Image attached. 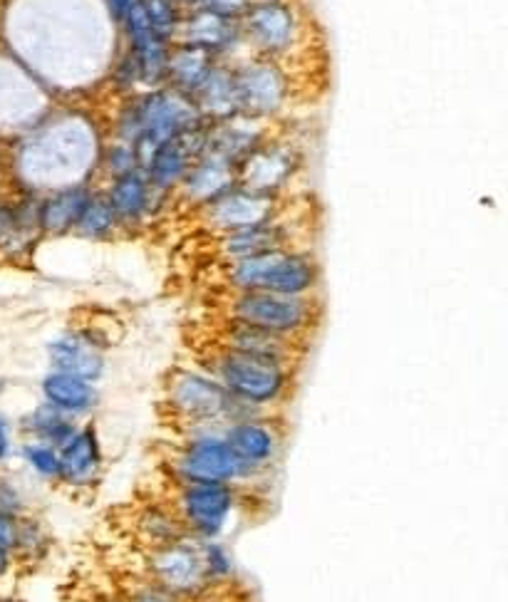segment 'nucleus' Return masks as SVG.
I'll return each instance as SVG.
<instances>
[{
	"label": "nucleus",
	"instance_id": "27",
	"mask_svg": "<svg viewBox=\"0 0 508 602\" xmlns=\"http://www.w3.org/2000/svg\"><path fill=\"white\" fill-rule=\"evenodd\" d=\"M80 424L82 422L67 417L60 409L40 402L38 407H33L28 414H23V419H20V432H23V439H38L55 446V449H62L67 441L75 437Z\"/></svg>",
	"mask_w": 508,
	"mask_h": 602
},
{
	"label": "nucleus",
	"instance_id": "42",
	"mask_svg": "<svg viewBox=\"0 0 508 602\" xmlns=\"http://www.w3.org/2000/svg\"><path fill=\"white\" fill-rule=\"evenodd\" d=\"M97 602H127V600H124L122 593H114V595H105V598H100Z\"/></svg>",
	"mask_w": 508,
	"mask_h": 602
},
{
	"label": "nucleus",
	"instance_id": "19",
	"mask_svg": "<svg viewBox=\"0 0 508 602\" xmlns=\"http://www.w3.org/2000/svg\"><path fill=\"white\" fill-rule=\"evenodd\" d=\"M241 35V20L238 18L209 13V10H191L189 15L181 18L174 38H179L181 45L204 50L209 55H219L233 48Z\"/></svg>",
	"mask_w": 508,
	"mask_h": 602
},
{
	"label": "nucleus",
	"instance_id": "37",
	"mask_svg": "<svg viewBox=\"0 0 508 602\" xmlns=\"http://www.w3.org/2000/svg\"><path fill=\"white\" fill-rule=\"evenodd\" d=\"M0 511L15 513V516L25 513V496L13 481H0Z\"/></svg>",
	"mask_w": 508,
	"mask_h": 602
},
{
	"label": "nucleus",
	"instance_id": "36",
	"mask_svg": "<svg viewBox=\"0 0 508 602\" xmlns=\"http://www.w3.org/2000/svg\"><path fill=\"white\" fill-rule=\"evenodd\" d=\"M251 3L253 0H194L191 10H209V13L228 15V18H241L243 10Z\"/></svg>",
	"mask_w": 508,
	"mask_h": 602
},
{
	"label": "nucleus",
	"instance_id": "29",
	"mask_svg": "<svg viewBox=\"0 0 508 602\" xmlns=\"http://www.w3.org/2000/svg\"><path fill=\"white\" fill-rule=\"evenodd\" d=\"M211 67H214V55L204 53V50L189 48V45L169 50L167 77L174 82V90L184 92V95L194 97L199 92V87L209 77Z\"/></svg>",
	"mask_w": 508,
	"mask_h": 602
},
{
	"label": "nucleus",
	"instance_id": "9",
	"mask_svg": "<svg viewBox=\"0 0 508 602\" xmlns=\"http://www.w3.org/2000/svg\"><path fill=\"white\" fill-rule=\"evenodd\" d=\"M224 437L256 481L276 469L285 449V432L278 414H243L226 424Z\"/></svg>",
	"mask_w": 508,
	"mask_h": 602
},
{
	"label": "nucleus",
	"instance_id": "21",
	"mask_svg": "<svg viewBox=\"0 0 508 602\" xmlns=\"http://www.w3.org/2000/svg\"><path fill=\"white\" fill-rule=\"evenodd\" d=\"M127 30L132 38V57L137 62L139 77L144 82H162L167 77V62H169V40L154 33L149 20L144 18L139 3L127 13Z\"/></svg>",
	"mask_w": 508,
	"mask_h": 602
},
{
	"label": "nucleus",
	"instance_id": "39",
	"mask_svg": "<svg viewBox=\"0 0 508 602\" xmlns=\"http://www.w3.org/2000/svg\"><path fill=\"white\" fill-rule=\"evenodd\" d=\"M15 437H13V429H10L8 419L0 414V464H5L8 459H13L15 456Z\"/></svg>",
	"mask_w": 508,
	"mask_h": 602
},
{
	"label": "nucleus",
	"instance_id": "16",
	"mask_svg": "<svg viewBox=\"0 0 508 602\" xmlns=\"http://www.w3.org/2000/svg\"><path fill=\"white\" fill-rule=\"evenodd\" d=\"M263 139H266V119L238 112L206 127L204 154H214L238 166L253 149L261 147Z\"/></svg>",
	"mask_w": 508,
	"mask_h": 602
},
{
	"label": "nucleus",
	"instance_id": "23",
	"mask_svg": "<svg viewBox=\"0 0 508 602\" xmlns=\"http://www.w3.org/2000/svg\"><path fill=\"white\" fill-rule=\"evenodd\" d=\"M184 196L191 204L206 206L219 199L228 189L238 186V166L226 162V159L214 157V154H201L194 166L186 171Z\"/></svg>",
	"mask_w": 508,
	"mask_h": 602
},
{
	"label": "nucleus",
	"instance_id": "11",
	"mask_svg": "<svg viewBox=\"0 0 508 602\" xmlns=\"http://www.w3.org/2000/svg\"><path fill=\"white\" fill-rule=\"evenodd\" d=\"M236 80L238 112L248 117L271 119L273 114L281 112L290 97L288 75L273 60L248 62L238 72H233Z\"/></svg>",
	"mask_w": 508,
	"mask_h": 602
},
{
	"label": "nucleus",
	"instance_id": "41",
	"mask_svg": "<svg viewBox=\"0 0 508 602\" xmlns=\"http://www.w3.org/2000/svg\"><path fill=\"white\" fill-rule=\"evenodd\" d=\"M13 563H15V555L10 553V550L0 548V580H3L10 570H13Z\"/></svg>",
	"mask_w": 508,
	"mask_h": 602
},
{
	"label": "nucleus",
	"instance_id": "5",
	"mask_svg": "<svg viewBox=\"0 0 508 602\" xmlns=\"http://www.w3.org/2000/svg\"><path fill=\"white\" fill-rule=\"evenodd\" d=\"M224 275L233 293L263 290V293L313 295L320 285V266L313 253L295 246L226 263Z\"/></svg>",
	"mask_w": 508,
	"mask_h": 602
},
{
	"label": "nucleus",
	"instance_id": "10",
	"mask_svg": "<svg viewBox=\"0 0 508 602\" xmlns=\"http://www.w3.org/2000/svg\"><path fill=\"white\" fill-rule=\"evenodd\" d=\"M238 20L241 33L268 60L293 53L303 40V20L288 0H253Z\"/></svg>",
	"mask_w": 508,
	"mask_h": 602
},
{
	"label": "nucleus",
	"instance_id": "40",
	"mask_svg": "<svg viewBox=\"0 0 508 602\" xmlns=\"http://www.w3.org/2000/svg\"><path fill=\"white\" fill-rule=\"evenodd\" d=\"M107 3H110V10H112L114 18L124 20V18H127L129 10L137 5V0H107Z\"/></svg>",
	"mask_w": 508,
	"mask_h": 602
},
{
	"label": "nucleus",
	"instance_id": "20",
	"mask_svg": "<svg viewBox=\"0 0 508 602\" xmlns=\"http://www.w3.org/2000/svg\"><path fill=\"white\" fill-rule=\"evenodd\" d=\"M219 345L246 352V355L253 357H263V360L283 362V365H298L303 342L276 335V332L253 328V325L246 323H236V320H226L219 337Z\"/></svg>",
	"mask_w": 508,
	"mask_h": 602
},
{
	"label": "nucleus",
	"instance_id": "22",
	"mask_svg": "<svg viewBox=\"0 0 508 602\" xmlns=\"http://www.w3.org/2000/svg\"><path fill=\"white\" fill-rule=\"evenodd\" d=\"M293 246V236L290 228L283 226L281 221L273 219L258 226L241 228V231L224 233L219 238V253L224 256L226 263L246 261V258L263 256V253L281 251V248Z\"/></svg>",
	"mask_w": 508,
	"mask_h": 602
},
{
	"label": "nucleus",
	"instance_id": "30",
	"mask_svg": "<svg viewBox=\"0 0 508 602\" xmlns=\"http://www.w3.org/2000/svg\"><path fill=\"white\" fill-rule=\"evenodd\" d=\"M15 456L38 481L48 486L60 484V449L38 439H23L15 446Z\"/></svg>",
	"mask_w": 508,
	"mask_h": 602
},
{
	"label": "nucleus",
	"instance_id": "7",
	"mask_svg": "<svg viewBox=\"0 0 508 602\" xmlns=\"http://www.w3.org/2000/svg\"><path fill=\"white\" fill-rule=\"evenodd\" d=\"M186 533L199 541L226 538L241 508L243 489L233 484H174L169 496Z\"/></svg>",
	"mask_w": 508,
	"mask_h": 602
},
{
	"label": "nucleus",
	"instance_id": "12",
	"mask_svg": "<svg viewBox=\"0 0 508 602\" xmlns=\"http://www.w3.org/2000/svg\"><path fill=\"white\" fill-rule=\"evenodd\" d=\"M105 476V449L100 432L87 419L80 424L75 437L60 449V484L72 496H85L100 486Z\"/></svg>",
	"mask_w": 508,
	"mask_h": 602
},
{
	"label": "nucleus",
	"instance_id": "4",
	"mask_svg": "<svg viewBox=\"0 0 508 602\" xmlns=\"http://www.w3.org/2000/svg\"><path fill=\"white\" fill-rule=\"evenodd\" d=\"M201 122L204 119L189 95L179 90H162L132 102L129 112L124 114L122 137L124 144L134 147L137 162L144 166L162 144L179 137L186 129L199 127Z\"/></svg>",
	"mask_w": 508,
	"mask_h": 602
},
{
	"label": "nucleus",
	"instance_id": "33",
	"mask_svg": "<svg viewBox=\"0 0 508 602\" xmlns=\"http://www.w3.org/2000/svg\"><path fill=\"white\" fill-rule=\"evenodd\" d=\"M119 228V219L107 201V196H92L87 209L82 211L75 231L85 238H110Z\"/></svg>",
	"mask_w": 508,
	"mask_h": 602
},
{
	"label": "nucleus",
	"instance_id": "25",
	"mask_svg": "<svg viewBox=\"0 0 508 602\" xmlns=\"http://www.w3.org/2000/svg\"><path fill=\"white\" fill-rule=\"evenodd\" d=\"M132 531L144 550L164 548L189 536L171 501H149L132 516Z\"/></svg>",
	"mask_w": 508,
	"mask_h": 602
},
{
	"label": "nucleus",
	"instance_id": "13",
	"mask_svg": "<svg viewBox=\"0 0 508 602\" xmlns=\"http://www.w3.org/2000/svg\"><path fill=\"white\" fill-rule=\"evenodd\" d=\"M276 216V196L258 194V191L243 189V186H233L219 199L204 206V219L219 236L273 221Z\"/></svg>",
	"mask_w": 508,
	"mask_h": 602
},
{
	"label": "nucleus",
	"instance_id": "17",
	"mask_svg": "<svg viewBox=\"0 0 508 602\" xmlns=\"http://www.w3.org/2000/svg\"><path fill=\"white\" fill-rule=\"evenodd\" d=\"M295 171V152L283 144H261L238 164V186L276 196Z\"/></svg>",
	"mask_w": 508,
	"mask_h": 602
},
{
	"label": "nucleus",
	"instance_id": "15",
	"mask_svg": "<svg viewBox=\"0 0 508 602\" xmlns=\"http://www.w3.org/2000/svg\"><path fill=\"white\" fill-rule=\"evenodd\" d=\"M206 147V124L201 122L199 127H191L181 132L179 137L169 139L167 144L152 154L147 164H144V174H147L149 184L159 191H167L171 186L181 184L186 171L194 166L196 159L204 154Z\"/></svg>",
	"mask_w": 508,
	"mask_h": 602
},
{
	"label": "nucleus",
	"instance_id": "1",
	"mask_svg": "<svg viewBox=\"0 0 508 602\" xmlns=\"http://www.w3.org/2000/svg\"><path fill=\"white\" fill-rule=\"evenodd\" d=\"M204 370L211 372L226 392L251 412L276 414L293 394L295 365L263 360L231 347L216 345L204 360Z\"/></svg>",
	"mask_w": 508,
	"mask_h": 602
},
{
	"label": "nucleus",
	"instance_id": "31",
	"mask_svg": "<svg viewBox=\"0 0 508 602\" xmlns=\"http://www.w3.org/2000/svg\"><path fill=\"white\" fill-rule=\"evenodd\" d=\"M199 548L206 578L214 585V590L231 585L238 575V563L231 546L224 538H216V541H199Z\"/></svg>",
	"mask_w": 508,
	"mask_h": 602
},
{
	"label": "nucleus",
	"instance_id": "38",
	"mask_svg": "<svg viewBox=\"0 0 508 602\" xmlns=\"http://www.w3.org/2000/svg\"><path fill=\"white\" fill-rule=\"evenodd\" d=\"M18 526H20V516L8 511H0V548L15 550V541H18Z\"/></svg>",
	"mask_w": 508,
	"mask_h": 602
},
{
	"label": "nucleus",
	"instance_id": "35",
	"mask_svg": "<svg viewBox=\"0 0 508 602\" xmlns=\"http://www.w3.org/2000/svg\"><path fill=\"white\" fill-rule=\"evenodd\" d=\"M122 595L127 602H184V600L176 598V595H171L169 590H164L162 585H157L154 580H149L147 575L132 580V585L124 588Z\"/></svg>",
	"mask_w": 508,
	"mask_h": 602
},
{
	"label": "nucleus",
	"instance_id": "2",
	"mask_svg": "<svg viewBox=\"0 0 508 602\" xmlns=\"http://www.w3.org/2000/svg\"><path fill=\"white\" fill-rule=\"evenodd\" d=\"M164 409L179 432L224 429L233 419L251 414V409L238 404L204 367H181L171 372L164 387Z\"/></svg>",
	"mask_w": 508,
	"mask_h": 602
},
{
	"label": "nucleus",
	"instance_id": "32",
	"mask_svg": "<svg viewBox=\"0 0 508 602\" xmlns=\"http://www.w3.org/2000/svg\"><path fill=\"white\" fill-rule=\"evenodd\" d=\"M53 550V536H50L48 526L33 516H20L18 526V541H15L13 555L28 560V563H40Z\"/></svg>",
	"mask_w": 508,
	"mask_h": 602
},
{
	"label": "nucleus",
	"instance_id": "44",
	"mask_svg": "<svg viewBox=\"0 0 508 602\" xmlns=\"http://www.w3.org/2000/svg\"><path fill=\"white\" fill-rule=\"evenodd\" d=\"M0 389H3V382H0Z\"/></svg>",
	"mask_w": 508,
	"mask_h": 602
},
{
	"label": "nucleus",
	"instance_id": "18",
	"mask_svg": "<svg viewBox=\"0 0 508 602\" xmlns=\"http://www.w3.org/2000/svg\"><path fill=\"white\" fill-rule=\"evenodd\" d=\"M100 387L97 382L82 380V377L67 375V372L50 370L40 380V402L60 409L67 417L77 422H87L100 407Z\"/></svg>",
	"mask_w": 508,
	"mask_h": 602
},
{
	"label": "nucleus",
	"instance_id": "26",
	"mask_svg": "<svg viewBox=\"0 0 508 602\" xmlns=\"http://www.w3.org/2000/svg\"><path fill=\"white\" fill-rule=\"evenodd\" d=\"M194 105L199 110L201 119H211V122H221V119L238 114V97H236V80L233 72L226 67L214 65L204 85L199 87L194 97Z\"/></svg>",
	"mask_w": 508,
	"mask_h": 602
},
{
	"label": "nucleus",
	"instance_id": "6",
	"mask_svg": "<svg viewBox=\"0 0 508 602\" xmlns=\"http://www.w3.org/2000/svg\"><path fill=\"white\" fill-rule=\"evenodd\" d=\"M320 305L313 295H283L263 293V290H246L233 293L228 300L226 320L253 325L290 340L305 342L318 323Z\"/></svg>",
	"mask_w": 508,
	"mask_h": 602
},
{
	"label": "nucleus",
	"instance_id": "43",
	"mask_svg": "<svg viewBox=\"0 0 508 602\" xmlns=\"http://www.w3.org/2000/svg\"><path fill=\"white\" fill-rule=\"evenodd\" d=\"M0 602H20V600H13V598H5V600H0Z\"/></svg>",
	"mask_w": 508,
	"mask_h": 602
},
{
	"label": "nucleus",
	"instance_id": "28",
	"mask_svg": "<svg viewBox=\"0 0 508 602\" xmlns=\"http://www.w3.org/2000/svg\"><path fill=\"white\" fill-rule=\"evenodd\" d=\"M90 199L92 194L87 189H67L50 196L40 206V231L50 233V236H65V233L75 231Z\"/></svg>",
	"mask_w": 508,
	"mask_h": 602
},
{
	"label": "nucleus",
	"instance_id": "8",
	"mask_svg": "<svg viewBox=\"0 0 508 602\" xmlns=\"http://www.w3.org/2000/svg\"><path fill=\"white\" fill-rule=\"evenodd\" d=\"M142 575L184 602H199L214 590L201 563L199 538L194 536H184L171 546L147 550Z\"/></svg>",
	"mask_w": 508,
	"mask_h": 602
},
{
	"label": "nucleus",
	"instance_id": "14",
	"mask_svg": "<svg viewBox=\"0 0 508 602\" xmlns=\"http://www.w3.org/2000/svg\"><path fill=\"white\" fill-rule=\"evenodd\" d=\"M48 362L50 370L100 382L107 367L105 342L92 330H67L48 345Z\"/></svg>",
	"mask_w": 508,
	"mask_h": 602
},
{
	"label": "nucleus",
	"instance_id": "3",
	"mask_svg": "<svg viewBox=\"0 0 508 602\" xmlns=\"http://www.w3.org/2000/svg\"><path fill=\"white\" fill-rule=\"evenodd\" d=\"M171 484H256L246 466L233 454L224 429H191L179 432V441L169 454Z\"/></svg>",
	"mask_w": 508,
	"mask_h": 602
},
{
	"label": "nucleus",
	"instance_id": "34",
	"mask_svg": "<svg viewBox=\"0 0 508 602\" xmlns=\"http://www.w3.org/2000/svg\"><path fill=\"white\" fill-rule=\"evenodd\" d=\"M139 8H142L144 18L149 20V25L154 28V33L162 35L164 40H171L176 35L181 18V5L176 0H137Z\"/></svg>",
	"mask_w": 508,
	"mask_h": 602
},
{
	"label": "nucleus",
	"instance_id": "24",
	"mask_svg": "<svg viewBox=\"0 0 508 602\" xmlns=\"http://www.w3.org/2000/svg\"><path fill=\"white\" fill-rule=\"evenodd\" d=\"M157 194H162V191L149 184L142 169H129L124 174H117V179L112 181L107 201L117 214L119 226H129V223H139L149 214H154Z\"/></svg>",
	"mask_w": 508,
	"mask_h": 602
}]
</instances>
